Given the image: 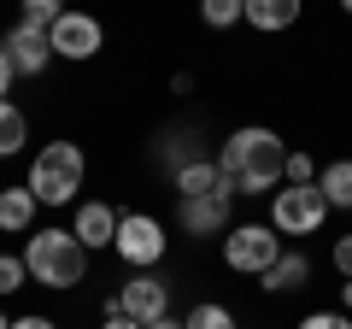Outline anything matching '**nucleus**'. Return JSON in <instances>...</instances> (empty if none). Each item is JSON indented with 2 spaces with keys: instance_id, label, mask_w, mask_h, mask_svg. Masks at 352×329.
Returning a JSON list of instances; mask_svg holds the SVG:
<instances>
[{
  "instance_id": "1",
  "label": "nucleus",
  "mask_w": 352,
  "mask_h": 329,
  "mask_svg": "<svg viewBox=\"0 0 352 329\" xmlns=\"http://www.w3.org/2000/svg\"><path fill=\"white\" fill-rule=\"evenodd\" d=\"M217 164H223L235 194H276L288 182V147H282L276 129H264V124L235 129L223 141V153H217Z\"/></svg>"
},
{
  "instance_id": "2",
  "label": "nucleus",
  "mask_w": 352,
  "mask_h": 329,
  "mask_svg": "<svg viewBox=\"0 0 352 329\" xmlns=\"http://www.w3.org/2000/svg\"><path fill=\"white\" fill-rule=\"evenodd\" d=\"M24 265L41 288H76L88 277V247L76 241V229H36L24 247Z\"/></svg>"
},
{
  "instance_id": "3",
  "label": "nucleus",
  "mask_w": 352,
  "mask_h": 329,
  "mask_svg": "<svg viewBox=\"0 0 352 329\" xmlns=\"http://www.w3.org/2000/svg\"><path fill=\"white\" fill-rule=\"evenodd\" d=\"M82 171H88V159H82V147H76V141H47V147L30 159L24 189L36 194L41 206H71L76 189H82Z\"/></svg>"
},
{
  "instance_id": "4",
  "label": "nucleus",
  "mask_w": 352,
  "mask_h": 329,
  "mask_svg": "<svg viewBox=\"0 0 352 329\" xmlns=\"http://www.w3.org/2000/svg\"><path fill=\"white\" fill-rule=\"evenodd\" d=\"M329 217V194L317 182H282L270 194V229L276 235H317Z\"/></svg>"
},
{
  "instance_id": "5",
  "label": "nucleus",
  "mask_w": 352,
  "mask_h": 329,
  "mask_svg": "<svg viewBox=\"0 0 352 329\" xmlns=\"http://www.w3.org/2000/svg\"><path fill=\"white\" fill-rule=\"evenodd\" d=\"M282 253H288V247H282V235L270 224H235L223 235V265L241 270V277H264Z\"/></svg>"
},
{
  "instance_id": "6",
  "label": "nucleus",
  "mask_w": 352,
  "mask_h": 329,
  "mask_svg": "<svg viewBox=\"0 0 352 329\" xmlns=\"http://www.w3.org/2000/svg\"><path fill=\"white\" fill-rule=\"evenodd\" d=\"M112 253L124 259V265H135V270H153L164 259V224L153 212H124V217H118Z\"/></svg>"
},
{
  "instance_id": "7",
  "label": "nucleus",
  "mask_w": 352,
  "mask_h": 329,
  "mask_svg": "<svg viewBox=\"0 0 352 329\" xmlns=\"http://www.w3.org/2000/svg\"><path fill=\"white\" fill-rule=\"evenodd\" d=\"M47 41H53V59L82 65V59H94V53L106 47V30H100L94 12H71V6H65V12L47 24Z\"/></svg>"
},
{
  "instance_id": "8",
  "label": "nucleus",
  "mask_w": 352,
  "mask_h": 329,
  "mask_svg": "<svg viewBox=\"0 0 352 329\" xmlns=\"http://www.w3.org/2000/svg\"><path fill=\"white\" fill-rule=\"evenodd\" d=\"M118 312L124 317H135L141 329L147 323H159V317H170V282L164 277H153V270H135V277L118 288Z\"/></svg>"
},
{
  "instance_id": "9",
  "label": "nucleus",
  "mask_w": 352,
  "mask_h": 329,
  "mask_svg": "<svg viewBox=\"0 0 352 329\" xmlns=\"http://www.w3.org/2000/svg\"><path fill=\"white\" fill-rule=\"evenodd\" d=\"M0 47H6V59H12L18 76H41V71L53 65V41H47V30L30 24V18H18V24L6 30V41H0Z\"/></svg>"
},
{
  "instance_id": "10",
  "label": "nucleus",
  "mask_w": 352,
  "mask_h": 329,
  "mask_svg": "<svg viewBox=\"0 0 352 329\" xmlns=\"http://www.w3.org/2000/svg\"><path fill=\"white\" fill-rule=\"evenodd\" d=\"M235 194H200V200H182V229L188 235H229L235 217H229Z\"/></svg>"
},
{
  "instance_id": "11",
  "label": "nucleus",
  "mask_w": 352,
  "mask_h": 329,
  "mask_svg": "<svg viewBox=\"0 0 352 329\" xmlns=\"http://www.w3.org/2000/svg\"><path fill=\"white\" fill-rule=\"evenodd\" d=\"M118 217H124V212H112L106 200H82L76 217H71V229H76V241H82L88 253H94V247H112V241H118Z\"/></svg>"
},
{
  "instance_id": "12",
  "label": "nucleus",
  "mask_w": 352,
  "mask_h": 329,
  "mask_svg": "<svg viewBox=\"0 0 352 329\" xmlns=\"http://www.w3.org/2000/svg\"><path fill=\"white\" fill-rule=\"evenodd\" d=\"M176 194L182 200H200V194H235V189H229L217 159H188V164H176Z\"/></svg>"
},
{
  "instance_id": "13",
  "label": "nucleus",
  "mask_w": 352,
  "mask_h": 329,
  "mask_svg": "<svg viewBox=\"0 0 352 329\" xmlns=\"http://www.w3.org/2000/svg\"><path fill=\"white\" fill-rule=\"evenodd\" d=\"M305 12V0H247V24L264 30V36H276V30H294Z\"/></svg>"
},
{
  "instance_id": "14",
  "label": "nucleus",
  "mask_w": 352,
  "mask_h": 329,
  "mask_svg": "<svg viewBox=\"0 0 352 329\" xmlns=\"http://www.w3.org/2000/svg\"><path fill=\"white\" fill-rule=\"evenodd\" d=\"M305 282H311V259L294 247V253H282L276 265L258 277V288H264V294H288V288H305Z\"/></svg>"
},
{
  "instance_id": "15",
  "label": "nucleus",
  "mask_w": 352,
  "mask_h": 329,
  "mask_svg": "<svg viewBox=\"0 0 352 329\" xmlns=\"http://www.w3.org/2000/svg\"><path fill=\"white\" fill-rule=\"evenodd\" d=\"M36 194L30 189H0V229H6V235H24L30 224H36Z\"/></svg>"
},
{
  "instance_id": "16",
  "label": "nucleus",
  "mask_w": 352,
  "mask_h": 329,
  "mask_svg": "<svg viewBox=\"0 0 352 329\" xmlns=\"http://www.w3.org/2000/svg\"><path fill=\"white\" fill-rule=\"evenodd\" d=\"M317 189L329 194V206H346V212H352V159L323 164V171H317Z\"/></svg>"
},
{
  "instance_id": "17",
  "label": "nucleus",
  "mask_w": 352,
  "mask_h": 329,
  "mask_svg": "<svg viewBox=\"0 0 352 329\" xmlns=\"http://www.w3.org/2000/svg\"><path fill=\"white\" fill-rule=\"evenodd\" d=\"M24 141H30V124H24V112H18L12 100H0V159L24 153Z\"/></svg>"
},
{
  "instance_id": "18",
  "label": "nucleus",
  "mask_w": 352,
  "mask_h": 329,
  "mask_svg": "<svg viewBox=\"0 0 352 329\" xmlns=\"http://www.w3.org/2000/svg\"><path fill=\"white\" fill-rule=\"evenodd\" d=\"M200 18L212 30H235V24H247V0H200Z\"/></svg>"
},
{
  "instance_id": "19",
  "label": "nucleus",
  "mask_w": 352,
  "mask_h": 329,
  "mask_svg": "<svg viewBox=\"0 0 352 329\" xmlns=\"http://www.w3.org/2000/svg\"><path fill=\"white\" fill-rule=\"evenodd\" d=\"M182 323H188V329H241L235 312H229V306H217V300H200L188 317H182Z\"/></svg>"
},
{
  "instance_id": "20",
  "label": "nucleus",
  "mask_w": 352,
  "mask_h": 329,
  "mask_svg": "<svg viewBox=\"0 0 352 329\" xmlns=\"http://www.w3.org/2000/svg\"><path fill=\"white\" fill-rule=\"evenodd\" d=\"M30 282V265L18 253H0V294H12V288H24Z\"/></svg>"
},
{
  "instance_id": "21",
  "label": "nucleus",
  "mask_w": 352,
  "mask_h": 329,
  "mask_svg": "<svg viewBox=\"0 0 352 329\" xmlns=\"http://www.w3.org/2000/svg\"><path fill=\"white\" fill-rule=\"evenodd\" d=\"M59 12H65V0H24V18H30V24H41V30H47Z\"/></svg>"
},
{
  "instance_id": "22",
  "label": "nucleus",
  "mask_w": 352,
  "mask_h": 329,
  "mask_svg": "<svg viewBox=\"0 0 352 329\" xmlns=\"http://www.w3.org/2000/svg\"><path fill=\"white\" fill-rule=\"evenodd\" d=\"M288 182H317V159L311 153H300V147L288 153Z\"/></svg>"
},
{
  "instance_id": "23",
  "label": "nucleus",
  "mask_w": 352,
  "mask_h": 329,
  "mask_svg": "<svg viewBox=\"0 0 352 329\" xmlns=\"http://www.w3.org/2000/svg\"><path fill=\"white\" fill-rule=\"evenodd\" d=\"M294 329H352V317L346 312H311V317H300Z\"/></svg>"
},
{
  "instance_id": "24",
  "label": "nucleus",
  "mask_w": 352,
  "mask_h": 329,
  "mask_svg": "<svg viewBox=\"0 0 352 329\" xmlns=\"http://www.w3.org/2000/svg\"><path fill=\"white\" fill-rule=\"evenodd\" d=\"M335 270L352 282V235H340V241H335Z\"/></svg>"
},
{
  "instance_id": "25",
  "label": "nucleus",
  "mask_w": 352,
  "mask_h": 329,
  "mask_svg": "<svg viewBox=\"0 0 352 329\" xmlns=\"http://www.w3.org/2000/svg\"><path fill=\"white\" fill-rule=\"evenodd\" d=\"M12 76H18V71H12V59H6V47H0V100L12 94Z\"/></svg>"
},
{
  "instance_id": "26",
  "label": "nucleus",
  "mask_w": 352,
  "mask_h": 329,
  "mask_svg": "<svg viewBox=\"0 0 352 329\" xmlns=\"http://www.w3.org/2000/svg\"><path fill=\"white\" fill-rule=\"evenodd\" d=\"M12 329H59L53 317H41V312H30V317H12Z\"/></svg>"
},
{
  "instance_id": "27",
  "label": "nucleus",
  "mask_w": 352,
  "mask_h": 329,
  "mask_svg": "<svg viewBox=\"0 0 352 329\" xmlns=\"http://www.w3.org/2000/svg\"><path fill=\"white\" fill-rule=\"evenodd\" d=\"M100 329H141V323H135V317H124V312H106Z\"/></svg>"
},
{
  "instance_id": "28",
  "label": "nucleus",
  "mask_w": 352,
  "mask_h": 329,
  "mask_svg": "<svg viewBox=\"0 0 352 329\" xmlns=\"http://www.w3.org/2000/svg\"><path fill=\"white\" fill-rule=\"evenodd\" d=\"M147 329H188L182 317H159V323H147Z\"/></svg>"
},
{
  "instance_id": "29",
  "label": "nucleus",
  "mask_w": 352,
  "mask_h": 329,
  "mask_svg": "<svg viewBox=\"0 0 352 329\" xmlns=\"http://www.w3.org/2000/svg\"><path fill=\"white\" fill-rule=\"evenodd\" d=\"M340 306H346V312H352V282H340Z\"/></svg>"
},
{
  "instance_id": "30",
  "label": "nucleus",
  "mask_w": 352,
  "mask_h": 329,
  "mask_svg": "<svg viewBox=\"0 0 352 329\" xmlns=\"http://www.w3.org/2000/svg\"><path fill=\"white\" fill-rule=\"evenodd\" d=\"M0 329H12V317H6V312H0Z\"/></svg>"
},
{
  "instance_id": "31",
  "label": "nucleus",
  "mask_w": 352,
  "mask_h": 329,
  "mask_svg": "<svg viewBox=\"0 0 352 329\" xmlns=\"http://www.w3.org/2000/svg\"><path fill=\"white\" fill-rule=\"evenodd\" d=\"M340 12H352V0H340Z\"/></svg>"
}]
</instances>
